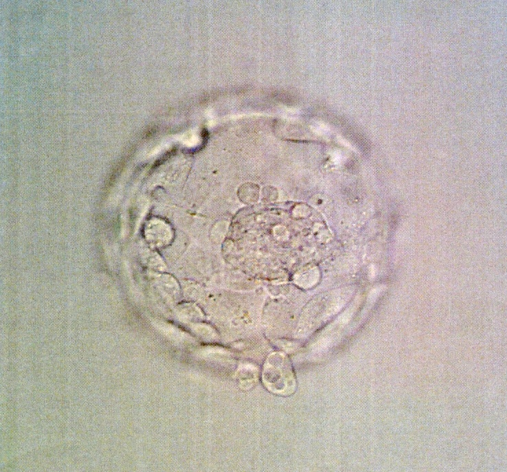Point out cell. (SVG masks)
Instances as JSON below:
<instances>
[{
	"instance_id": "obj_1",
	"label": "cell",
	"mask_w": 507,
	"mask_h": 472,
	"mask_svg": "<svg viewBox=\"0 0 507 472\" xmlns=\"http://www.w3.org/2000/svg\"><path fill=\"white\" fill-rule=\"evenodd\" d=\"M263 381L270 391L278 394L290 392L294 385V378L289 369H283L282 363H267L262 374Z\"/></svg>"
}]
</instances>
